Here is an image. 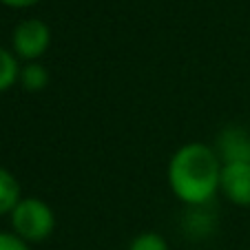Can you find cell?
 I'll return each mask as SVG.
<instances>
[{
    "mask_svg": "<svg viewBox=\"0 0 250 250\" xmlns=\"http://www.w3.org/2000/svg\"><path fill=\"white\" fill-rule=\"evenodd\" d=\"M222 160L215 148L190 142L173 153L168 162V184L175 197L188 206H206L219 190Z\"/></svg>",
    "mask_w": 250,
    "mask_h": 250,
    "instance_id": "1",
    "label": "cell"
},
{
    "mask_svg": "<svg viewBox=\"0 0 250 250\" xmlns=\"http://www.w3.org/2000/svg\"><path fill=\"white\" fill-rule=\"evenodd\" d=\"M11 228L14 232L24 239L27 244L31 241H44L56 228V215L53 208L47 202L38 197H22L16 208L9 212Z\"/></svg>",
    "mask_w": 250,
    "mask_h": 250,
    "instance_id": "2",
    "label": "cell"
},
{
    "mask_svg": "<svg viewBox=\"0 0 250 250\" xmlns=\"http://www.w3.org/2000/svg\"><path fill=\"white\" fill-rule=\"evenodd\" d=\"M51 44V29L47 22L38 18H27L14 29V47L16 58L27 62H38L44 56V51Z\"/></svg>",
    "mask_w": 250,
    "mask_h": 250,
    "instance_id": "3",
    "label": "cell"
},
{
    "mask_svg": "<svg viewBox=\"0 0 250 250\" xmlns=\"http://www.w3.org/2000/svg\"><path fill=\"white\" fill-rule=\"evenodd\" d=\"M215 153L222 164H250V128L226 126L217 137Z\"/></svg>",
    "mask_w": 250,
    "mask_h": 250,
    "instance_id": "4",
    "label": "cell"
},
{
    "mask_svg": "<svg viewBox=\"0 0 250 250\" xmlns=\"http://www.w3.org/2000/svg\"><path fill=\"white\" fill-rule=\"evenodd\" d=\"M219 190L237 206H250V164H222Z\"/></svg>",
    "mask_w": 250,
    "mask_h": 250,
    "instance_id": "5",
    "label": "cell"
},
{
    "mask_svg": "<svg viewBox=\"0 0 250 250\" xmlns=\"http://www.w3.org/2000/svg\"><path fill=\"white\" fill-rule=\"evenodd\" d=\"M49 71L44 64L40 62H27L24 66H20V78L18 82L22 84L24 91L29 93H38V91H44L49 86Z\"/></svg>",
    "mask_w": 250,
    "mask_h": 250,
    "instance_id": "6",
    "label": "cell"
},
{
    "mask_svg": "<svg viewBox=\"0 0 250 250\" xmlns=\"http://www.w3.org/2000/svg\"><path fill=\"white\" fill-rule=\"evenodd\" d=\"M20 184L7 168L0 166V215H7L20 202Z\"/></svg>",
    "mask_w": 250,
    "mask_h": 250,
    "instance_id": "7",
    "label": "cell"
},
{
    "mask_svg": "<svg viewBox=\"0 0 250 250\" xmlns=\"http://www.w3.org/2000/svg\"><path fill=\"white\" fill-rule=\"evenodd\" d=\"M20 78V64L14 51L0 47V93L9 91Z\"/></svg>",
    "mask_w": 250,
    "mask_h": 250,
    "instance_id": "8",
    "label": "cell"
},
{
    "mask_svg": "<svg viewBox=\"0 0 250 250\" xmlns=\"http://www.w3.org/2000/svg\"><path fill=\"white\" fill-rule=\"evenodd\" d=\"M204 206H193V210L186 215L184 219V228L188 232H193L195 237H202V235H208L212 230V224H210V217L206 212L202 210Z\"/></svg>",
    "mask_w": 250,
    "mask_h": 250,
    "instance_id": "9",
    "label": "cell"
},
{
    "mask_svg": "<svg viewBox=\"0 0 250 250\" xmlns=\"http://www.w3.org/2000/svg\"><path fill=\"white\" fill-rule=\"evenodd\" d=\"M126 250H168V244L157 232H142L128 244Z\"/></svg>",
    "mask_w": 250,
    "mask_h": 250,
    "instance_id": "10",
    "label": "cell"
},
{
    "mask_svg": "<svg viewBox=\"0 0 250 250\" xmlns=\"http://www.w3.org/2000/svg\"><path fill=\"white\" fill-rule=\"evenodd\" d=\"M0 250H31V248L16 232H0Z\"/></svg>",
    "mask_w": 250,
    "mask_h": 250,
    "instance_id": "11",
    "label": "cell"
},
{
    "mask_svg": "<svg viewBox=\"0 0 250 250\" xmlns=\"http://www.w3.org/2000/svg\"><path fill=\"white\" fill-rule=\"evenodd\" d=\"M2 5H7V7H16V9H24V7H31V5H36L38 0H0Z\"/></svg>",
    "mask_w": 250,
    "mask_h": 250,
    "instance_id": "12",
    "label": "cell"
},
{
    "mask_svg": "<svg viewBox=\"0 0 250 250\" xmlns=\"http://www.w3.org/2000/svg\"><path fill=\"white\" fill-rule=\"evenodd\" d=\"M248 128H250V124H248Z\"/></svg>",
    "mask_w": 250,
    "mask_h": 250,
    "instance_id": "13",
    "label": "cell"
}]
</instances>
